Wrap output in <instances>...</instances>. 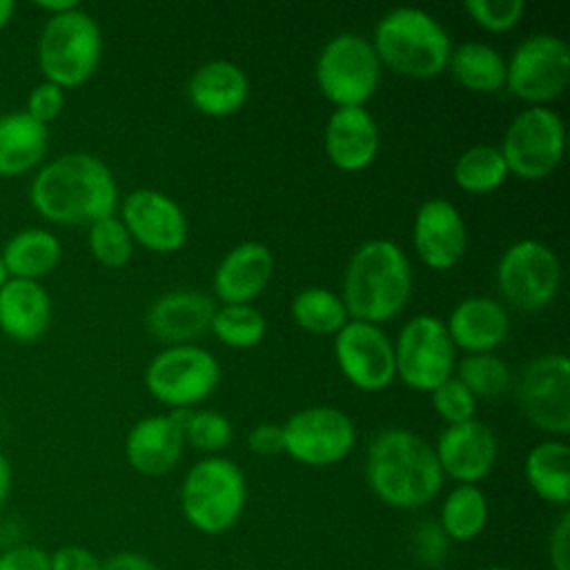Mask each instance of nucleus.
Wrapping results in <instances>:
<instances>
[{
    "label": "nucleus",
    "mask_w": 570,
    "mask_h": 570,
    "mask_svg": "<svg viewBox=\"0 0 570 570\" xmlns=\"http://www.w3.org/2000/svg\"><path fill=\"white\" fill-rule=\"evenodd\" d=\"M216 303L196 289H174L158 296L147 309V330L165 345H185L209 332Z\"/></svg>",
    "instance_id": "obj_20"
},
{
    "label": "nucleus",
    "mask_w": 570,
    "mask_h": 570,
    "mask_svg": "<svg viewBox=\"0 0 570 570\" xmlns=\"http://www.w3.org/2000/svg\"><path fill=\"white\" fill-rule=\"evenodd\" d=\"M62 109H65V89H60L49 80H40L38 85L31 87L22 111L49 127V122L56 120L62 114Z\"/></svg>",
    "instance_id": "obj_39"
},
{
    "label": "nucleus",
    "mask_w": 570,
    "mask_h": 570,
    "mask_svg": "<svg viewBox=\"0 0 570 570\" xmlns=\"http://www.w3.org/2000/svg\"><path fill=\"white\" fill-rule=\"evenodd\" d=\"M334 358L341 374L361 392H381L396 379L394 343L374 323L350 318L334 334Z\"/></svg>",
    "instance_id": "obj_15"
},
{
    "label": "nucleus",
    "mask_w": 570,
    "mask_h": 570,
    "mask_svg": "<svg viewBox=\"0 0 570 570\" xmlns=\"http://www.w3.org/2000/svg\"><path fill=\"white\" fill-rule=\"evenodd\" d=\"M283 425V452L309 468L343 461L354 443V421L334 405H309L294 412Z\"/></svg>",
    "instance_id": "obj_13"
},
{
    "label": "nucleus",
    "mask_w": 570,
    "mask_h": 570,
    "mask_svg": "<svg viewBox=\"0 0 570 570\" xmlns=\"http://www.w3.org/2000/svg\"><path fill=\"white\" fill-rule=\"evenodd\" d=\"M323 147L336 169L347 174L367 169L381 147L376 118L367 107H336L325 122Z\"/></svg>",
    "instance_id": "obj_19"
},
{
    "label": "nucleus",
    "mask_w": 570,
    "mask_h": 570,
    "mask_svg": "<svg viewBox=\"0 0 570 570\" xmlns=\"http://www.w3.org/2000/svg\"><path fill=\"white\" fill-rule=\"evenodd\" d=\"M463 11L470 20L490 33H505L517 27L525 13L523 0H468Z\"/></svg>",
    "instance_id": "obj_37"
},
{
    "label": "nucleus",
    "mask_w": 570,
    "mask_h": 570,
    "mask_svg": "<svg viewBox=\"0 0 570 570\" xmlns=\"http://www.w3.org/2000/svg\"><path fill=\"white\" fill-rule=\"evenodd\" d=\"M87 247L96 263L109 269H120L131 261L136 243L122 220L114 214L89 225Z\"/></svg>",
    "instance_id": "obj_36"
},
{
    "label": "nucleus",
    "mask_w": 570,
    "mask_h": 570,
    "mask_svg": "<svg viewBox=\"0 0 570 570\" xmlns=\"http://www.w3.org/2000/svg\"><path fill=\"white\" fill-rule=\"evenodd\" d=\"M49 149V127L20 111L0 116V178H16L42 165Z\"/></svg>",
    "instance_id": "obj_26"
},
{
    "label": "nucleus",
    "mask_w": 570,
    "mask_h": 570,
    "mask_svg": "<svg viewBox=\"0 0 570 570\" xmlns=\"http://www.w3.org/2000/svg\"><path fill=\"white\" fill-rule=\"evenodd\" d=\"M185 450L183 428L171 414H149L125 436L127 463L142 476H163L176 468Z\"/></svg>",
    "instance_id": "obj_22"
},
{
    "label": "nucleus",
    "mask_w": 570,
    "mask_h": 570,
    "mask_svg": "<svg viewBox=\"0 0 570 570\" xmlns=\"http://www.w3.org/2000/svg\"><path fill=\"white\" fill-rule=\"evenodd\" d=\"M36 7H38L40 11H45L47 18H51V16H60V13H65V11L76 9L78 2H76V0H38Z\"/></svg>",
    "instance_id": "obj_47"
},
{
    "label": "nucleus",
    "mask_w": 570,
    "mask_h": 570,
    "mask_svg": "<svg viewBox=\"0 0 570 570\" xmlns=\"http://www.w3.org/2000/svg\"><path fill=\"white\" fill-rule=\"evenodd\" d=\"M42 80L60 89L85 85L102 58V31L91 13L80 4L45 20L36 45Z\"/></svg>",
    "instance_id": "obj_5"
},
{
    "label": "nucleus",
    "mask_w": 570,
    "mask_h": 570,
    "mask_svg": "<svg viewBox=\"0 0 570 570\" xmlns=\"http://www.w3.org/2000/svg\"><path fill=\"white\" fill-rule=\"evenodd\" d=\"M189 105L212 118L236 114L249 98V78L232 60H209L200 65L187 82Z\"/></svg>",
    "instance_id": "obj_25"
},
{
    "label": "nucleus",
    "mask_w": 570,
    "mask_h": 570,
    "mask_svg": "<svg viewBox=\"0 0 570 570\" xmlns=\"http://www.w3.org/2000/svg\"><path fill=\"white\" fill-rule=\"evenodd\" d=\"M508 171L521 180H543L561 163L566 151V125L552 107H525L497 145Z\"/></svg>",
    "instance_id": "obj_9"
},
{
    "label": "nucleus",
    "mask_w": 570,
    "mask_h": 570,
    "mask_svg": "<svg viewBox=\"0 0 570 570\" xmlns=\"http://www.w3.org/2000/svg\"><path fill=\"white\" fill-rule=\"evenodd\" d=\"M274 256L261 240L232 247L214 269L212 287L223 305L252 303L272 281Z\"/></svg>",
    "instance_id": "obj_21"
},
{
    "label": "nucleus",
    "mask_w": 570,
    "mask_h": 570,
    "mask_svg": "<svg viewBox=\"0 0 570 570\" xmlns=\"http://www.w3.org/2000/svg\"><path fill=\"white\" fill-rule=\"evenodd\" d=\"M9 276H7V269H4V265H2V258H0V287L4 285V281H7Z\"/></svg>",
    "instance_id": "obj_49"
},
{
    "label": "nucleus",
    "mask_w": 570,
    "mask_h": 570,
    "mask_svg": "<svg viewBox=\"0 0 570 570\" xmlns=\"http://www.w3.org/2000/svg\"><path fill=\"white\" fill-rule=\"evenodd\" d=\"M392 343L396 379L407 387L432 392L454 376L456 347L450 341L443 318L434 314H416L399 330Z\"/></svg>",
    "instance_id": "obj_12"
},
{
    "label": "nucleus",
    "mask_w": 570,
    "mask_h": 570,
    "mask_svg": "<svg viewBox=\"0 0 570 570\" xmlns=\"http://www.w3.org/2000/svg\"><path fill=\"white\" fill-rule=\"evenodd\" d=\"M523 474L539 499L566 505L570 499V448L559 439L537 443L523 461Z\"/></svg>",
    "instance_id": "obj_28"
},
{
    "label": "nucleus",
    "mask_w": 570,
    "mask_h": 570,
    "mask_svg": "<svg viewBox=\"0 0 570 570\" xmlns=\"http://www.w3.org/2000/svg\"><path fill=\"white\" fill-rule=\"evenodd\" d=\"M432 448L443 476L472 485L492 472L499 456L497 434L479 419L445 425Z\"/></svg>",
    "instance_id": "obj_18"
},
{
    "label": "nucleus",
    "mask_w": 570,
    "mask_h": 570,
    "mask_svg": "<svg viewBox=\"0 0 570 570\" xmlns=\"http://www.w3.org/2000/svg\"><path fill=\"white\" fill-rule=\"evenodd\" d=\"M570 82V47L554 33L525 36L505 60V89L530 107L557 100Z\"/></svg>",
    "instance_id": "obj_10"
},
{
    "label": "nucleus",
    "mask_w": 570,
    "mask_h": 570,
    "mask_svg": "<svg viewBox=\"0 0 570 570\" xmlns=\"http://www.w3.org/2000/svg\"><path fill=\"white\" fill-rule=\"evenodd\" d=\"M494 281L501 298L521 312L548 307L561 287L557 252L534 238H521L499 256Z\"/></svg>",
    "instance_id": "obj_11"
},
{
    "label": "nucleus",
    "mask_w": 570,
    "mask_h": 570,
    "mask_svg": "<svg viewBox=\"0 0 570 570\" xmlns=\"http://www.w3.org/2000/svg\"><path fill=\"white\" fill-rule=\"evenodd\" d=\"M508 165L497 145L479 142L468 147L452 167V178L468 194H490L508 178Z\"/></svg>",
    "instance_id": "obj_32"
},
{
    "label": "nucleus",
    "mask_w": 570,
    "mask_h": 570,
    "mask_svg": "<svg viewBox=\"0 0 570 570\" xmlns=\"http://www.w3.org/2000/svg\"><path fill=\"white\" fill-rule=\"evenodd\" d=\"M100 570H160L151 559L138 552H118L102 561Z\"/></svg>",
    "instance_id": "obj_45"
},
{
    "label": "nucleus",
    "mask_w": 570,
    "mask_h": 570,
    "mask_svg": "<svg viewBox=\"0 0 570 570\" xmlns=\"http://www.w3.org/2000/svg\"><path fill=\"white\" fill-rule=\"evenodd\" d=\"M51 296L38 281L7 278L0 287V332L16 343H33L51 325Z\"/></svg>",
    "instance_id": "obj_24"
},
{
    "label": "nucleus",
    "mask_w": 570,
    "mask_h": 570,
    "mask_svg": "<svg viewBox=\"0 0 570 570\" xmlns=\"http://www.w3.org/2000/svg\"><path fill=\"white\" fill-rule=\"evenodd\" d=\"M11 481H13V472H11V463L9 459L0 452V512L4 510L9 494H11Z\"/></svg>",
    "instance_id": "obj_46"
},
{
    "label": "nucleus",
    "mask_w": 570,
    "mask_h": 570,
    "mask_svg": "<svg viewBox=\"0 0 570 570\" xmlns=\"http://www.w3.org/2000/svg\"><path fill=\"white\" fill-rule=\"evenodd\" d=\"M456 379L474 394V399H497L501 396L512 381V372L503 358L494 352L465 354L454 365Z\"/></svg>",
    "instance_id": "obj_34"
},
{
    "label": "nucleus",
    "mask_w": 570,
    "mask_h": 570,
    "mask_svg": "<svg viewBox=\"0 0 570 570\" xmlns=\"http://www.w3.org/2000/svg\"><path fill=\"white\" fill-rule=\"evenodd\" d=\"M122 225L136 245L154 254H176L189 236V220L183 207L165 191L140 187L120 203Z\"/></svg>",
    "instance_id": "obj_16"
},
{
    "label": "nucleus",
    "mask_w": 570,
    "mask_h": 570,
    "mask_svg": "<svg viewBox=\"0 0 570 570\" xmlns=\"http://www.w3.org/2000/svg\"><path fill=\"white\" fill-rule=\"evenodd\" d=\"M169 414L180 423L185 445L214 454L232 443V421L216 410H171Z\"/></svg>",
    "instance_id": "obj_35"
},
{
    "label": "nucleus",
    "mask_w": 570,
    "mask_h": 570,
    "mask_svg": "<svg viewBox=\"0 0 570 570\" xmlns=\"http://www.w3.org/2000/svg\"><path fill=\"white\" fill-rule=\"evenodd\" d=\"M448 71L472 94H497L505 87V58L488 42L470 40L452 47Z\"/></svg>",
    "instance_id": "obj_29"
},
{
    "label": "nucleus",
    "mask_w": 570,
    "mask_h": 570,
    "mask_svg": "<svg viewBox=\"0 0 570 570\" xmlns=\"http://www.w3.org/2000/svg\"><path fill=\"white\" fill-rule=\"evenodd\" d=\"M147 392L171 410H191L205 401L220 381V365L216 356L196 345H167L147 363Z\"/></svg>",
    "instance_id": "obj_8"
},
{
    "label": "nucleus",
    "mask_w": 570,
    "mask_h": 570,
    "mask_svg": "<svg viewBox=\"0 0 570 570\" xmlns=\"http://www.w3.org/2000/svg\"><path fill=\"white\" fill-rule=\"evenodd\" d=\"M381 69L370 38L341 31L321 47L314 78L318 91L334 105V109L365 107L379 89Z\"/></svg>",
    "instance_id": "obj_7"
},
{
    "label": "nucleus",
    "mask_w": 570,
    "mask_h": 570,
    "mask_svg": "<svg viewBox=\"0 0 570 570\" xmlns=\"http://www.w3.org/2000/svg\"><path fill=\"white\" fill-rule=\"evenodd\" d=\"M0 570H49V552L33 543H16L0 552Z\"/></svg>",
    "instance_id": "obj_40"
},
{
    "label": "nucleus",
    "mask_w": 570,
    "mask_h": 570,
    "mask_svg": "<svg viewBox=\"0 0 570 570\" xmlns=\"http://www.w3.org/2000/svg\"><path fill=\"white\" fill-rule=\"evenodd\" d=\"M483 570H510V568H499V566H492V568H483Z\"/></svg>",
    "instance_id": "obj_50"
},
{
    "label": "nucleus",
    "mask_w": 570,
    "mask_h": 570,
    "mask_svg": "<svg viewBox=\"0 0 570 570\" xmlns=\"http://www.w3.org/2000/svg\"><path fill=\"white\" fill-rule=\"evenodd\" d=\"M550 566L552 570H570V514L561 512L550 532Z\"/></svg>",
    "instance_id": "obj_44"
},
{
    "label": "nucleus",
    "mask_w": 570,
    "mask_h": 570,
    "mask_svg": "<svg viewBox=\"0 0 570 570\" xmlns=\"http://www.w3.org/2000/svg\"><path fill=\"white\" fill-rule=\"evenodd\" d=\"M0 258L9 278L40 283L60 265L62 243L45 227H22L4 240Z\"/></svg>",
    "instance_id": "obj_27"
},
{
    "label": "nucleus",
    "mask_w": 570,
    "mask_h": 570,
    "mask_svg": "<svg viewBox=\"0 0 570 570\" xmlns=\"http://www.w3.org/2000/svg\"><path fill=\"white\" fill-rule=\"evenodd\" d=\"M448 537L443 534L439 523H421V528L416 530L414 543H416V552L421 557L423 563H439L445 554H448Z\"/></svg>",
    "instance_id": "obj_42"
},
{
    "label": "nucleus",
    "mask_w": 570,
    "mask_h": 570,
    "mask_svg": "<svg viewBox=\"0 0 570 570\" xmlns=\"http://www.w3.org/2000/svg\"><path fill=\"white\" fill-rule=\"evenodd\" d=\"M13 13H16V2L0 0V31L13 20Z\"/></svg>",
    "instance_id": "obj_48"
},
{
    "label": "nucleus",
    "mask_w": 570,
    "mask_h": 570,
    "mask_svg": "<svg viewBox=\"0 0 570 570\" xmlns=\"http://www.w3.org/2000/svg\"><path fill=\"white\" fill-rule=\"evenodd\" d=\"M488 523V499L479 485L456 483L443 505L439 525L443 534L452 541H472L476 539Z\"/></svg>",
    "instance_id": "obj_30"
},
{
    "label": "nucleus",
    "mask_w": 570,
    "mask_h": 570,
    "mask_svg": "<svg viewBox=\"0 0 570 570\" xmlns=\"http://www.w3.org/2000/svg\"><path fill=\"white\" fill-rule=\"evenodd\" d=\"M443 323L452 345L468 354L494 352L510 334L505 305L490 296L461 298Z\"/></svg>",
    "instance_id": "obj_23"
},
{
    "label": "nucleus",
    "mask_w": 570,
    "mask_h": 570,
    "mask_svg": "<svg viewBox=\"0 0 570 570\" xmlns=\"http://www.w3.org/2000/svg\"><path fill=\"white\" fill-rule=\"evenodd\" d=\"M410 294L412 265L399 243L372 238L352 252L341 294L350 318L383 325L403 312Z\"/></svg>",
    "instance_id": "obj_3"
},
{
    "label": "nucleus",
    "mask_w": 570,
    "mask_h": 570,
    "mask_svg": "<svg viewBox=\"0 0 570 570\" xmlns=\"http://www.w3.org/2000/svg\"><path fill=\"white\" fill-rule=\"evenodd\" d=\"M209 332L218 343L234 350L256 347L267 334V321L252 303L220 305L214 312Z\"/></svg>",
    "instance_id": "obj_33"
},
{
    "label": "nucleus",
    "mask_w": 570,
    "mask_h": 570,
    "mask_svg": "<svg viewBox=\"0 0 570 570\" xmlns=\"http://www.w3.org/2000/svg\"><path fill=\"white\" fill-rule=\"evenodd\" d=\"M29 203L53 225H91L118 209V185L109 165L87 151H67L38 167Z\"/></svg>",
    "instance_id": "obj_1"
},
{
    "label": "nucleus",
    "mask_w": 570,
    "mask_h": 570,
    "mask_svg": "<svg viewBox=\"0 0 570 570\" xmlns=\"http://www.w3.org/2000/svg\"><path fill=\"white\" fill-rule=\"evenodd\" d=\"M294 323L309 334L334 336L350 321L343 298L327 287H303L289 305Z\"/></svg>",
    "instance_id": "obj_31"
},
{
    "label": "nucleus",
    "mask_w": 570,
    "mask_h": 570,
    "mask_svg": "<svg viewBox=\"0 0 570 570\" xmlns=\"http://www.w3.org/2000/svg\"><path fill=\"white\" fill-rule=\"evenodd\" d=\"M247 448L258 456H274L283 452V425L258 423L247 434Z\"/></svg>",
    "instance_id": "obj_43"
},
{
    "label": "nucleus",
    "mask_w": 570,
    "mask_h": 570,
    "mask_svg": "<svg viewBox=\"0 0 570 570\" xmlns=\"http://www.w3.org/2000/svg\"><path fill=\"white\" fill-rule=\"evenodd\" d=\"M412 245L432 272L452 269L465 254L468 229L461 212L445 198H428L412 220Z\"/></svg>",
    "instance_id": "obj_17"
},
{
    "label": "nucleus",
    "mask_w": 570,
    "mask_h": 570,
    "mask_svg": "<svg viewBox=\"0 0 570 570\" xmlns=\"http://www.w3.org/2000/svg\"><path fill=\"white\" fill-rule=\"evenodd\" d=\"M102 561L85 546L65 543L49 552V570H100Z\"/></svg>",
    "instance_id": "obj_41"
},
{
    "label": "nucleus",
    "mask_w": 570,
    "mask_h": 570,
    "mask_svg": "<svg viewBox=\"0 0 570 570\" xmlns=\"http://www.w3.org/2000/svg\"><path fill=\"white\" fill-rule=\"evenodd\" d=\"M517 403L521 414L541 432H570V361L561 352L532 358L519 376Z\"/></svg>",
    "instance_id": "obj_14"
},
{
    "label": "nucleus",
    "mask_w": 570,
    "mask_h": 570,
    "mask_svg": "<svg viewBox=\"0 0 570 570\" xmlns=\"http://www.w3.org/2000/svg\"><path fill=\"white\" fill-rule=\"evenodd\" d=\"M381 67L414 80H430L448 69L452 40L430 11L394 7L374 24L370 38Z\"/></svg>",
    "instance_id": "obj_4"
},
{
    "label": "nucleus",
    "mask_w": 570,
    "mask_h": 570,
    "mask_svg": "<svg viewBox=\"0 0 570 570\" xmlns=\"http://www.w3.org/2000/svg\"><path fill=\"white\" fill-rule=\"evenodd\" d=\"M434 448L412 430H381L365 452V481L387 505L412 510L428 505L443 485Z\"/></svg>",
    "instance_id": "obj_2"
},
{
    "label": "nucleus",
    "mask_w": 570,
    "mask_h": 570,
    "mask_svg": "<svg viewBox=\"0 0 570 570\" xmlns=\"http://www.w3.org/2000/svg\"><path fill=\"white\" fill-rule=\"evenodd\" d=\"M247 501L243 470L225 456H205L194 463L180 485V508L191 528L203 534H223L236 525Z\"/></svg>",
    "instance_id": "obj_6"
},
{
    "label": "nucleus",
    "mask_w": 570,
    "mask_h": 570,
    "mask_svg": "<svg viewBox=\"0 0 570 570\" xmlns=\"http://www.w3.org/2000/svg\"><path fill=\"white\" fill-rule=\"evenodd\" d=\"M430 396L434 412L439 414V419L445 421V425H456L474 419L476 399L456 376L443 381L430 392Z\"/></svg>",
    "instance_id": "obj_38"
}]
</instances>
